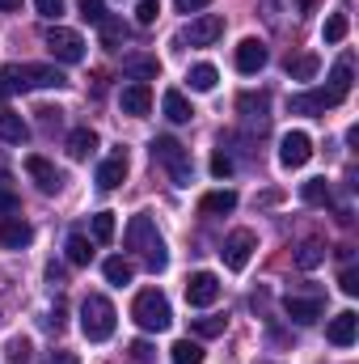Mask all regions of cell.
Wrapping results in <instances>:
<instances>
[{"instance_id": "obj_34", "label": "cell", "mask_w": 359, "mask_h": 364, "mask_svg": "<svg viewBox=\"0 0 359 364\" xmlns=\"http://www.w3.org/2000/svg\"><path fill=\"white\" fill-rule=\"evenodd\" d=\"M97 26H101V43H106V47H114V43H123V38H127V26H123V21H114V17H101Z\"/></svg>"}, {"instance_id": "obj_25", "label": "cell", "mask_w": 359, "mask_h": 364, "mask_svg": "<svg viewBox=\"0 0 359 364\" xmlns=\"http://www.w3.org/2000/svg\"><path fill=\"white\" fill-rule=\"evenodd\" d=\"M317 263H326V242H317V237H309V242H300V246H296V267H304V272H313Z\"/></svg>"}, {"instance_id": "obj_32", "label": "cell", "mask_w": 359, "mask_h": 364, "mask_svg": "<svg viewBox=\"0 0 359 364\" xmlns=\"http://www.w3.org/2000/svg\"><path fill=\"white\" fill-rule=\"evenodd\" d=\"M170 356H174V364H203V348L190 343V339H178V343L170 348Z\"/></svg>"}, {"instance_id": "obj_13", "label": "cell", "mask_w": 359, "mask_h": 364, "mask_svg": "<svg viewBox=\"0 0 359 364\" xmlns=\"http://www.w3.org/2000/svg\"><path fill=\"white\" fill-rule=\"evenodd\" d=\"M263 68H267V43H263V38H241V43H237V73L254 77V73H263Z\"/></svg>"}, {"instance_id": "obj_45", "label": "cell", "mask_w": 359, "mask_h": 364, "mask_svg": "<svg viewBox=\"0 0 359 364\" xmlns=\"http://www.w3.org/2000/svg\"><path fill=\"white\" fill-rule=\"evenodd\" d=\"M34 114H43V127L51 132V127H60V119H64V110L60 106H43V110H34Z\"/></svg>"}, {"instance_id": "obj_28", "label": "cell", "mask_w": 359, "mask_h": 364, "mask_svg": "<svg viewBox=\"0 0 359 364\" xmlns=\"http://www.w3.org/2000/svg\"><path fill=\"white\" fill-rule=\"evenodd\" d=\"M317 68H321L317 55H296V60H287V77H292V81H313Z\"/></svg>"}, {"instance_id": "obj_1", "label": "cell", "mask_w": 359, "mask_h": 364, "mask_svg": "<svg viewBox=\"0 0 359 364\" xmlns=\"http://www.w3.org/2000/svg\"><path fill=\"white\" fill-rule=\"evenodd\" d=\"M123 242H127V250H136L144 263H148V272H165L170 267V255H165V237L157 233V220L153 216H131L127 220V233H123Z\"/></svg>"}, {"instance_id": "obj_15", "label": "cell", "mask_w": 359, "mask_h": 364, "mask_svg": "<svg viewBox=\"0 0 359 364\" xmlns=\"http://www.w3.org/2000/svg\"><path fill=\"white\" fill-rule=\"evenodd\" d=\"M30 242H34L30 220H21V216H4V220H0V246H4V250H26Z\"/></svg>"}, {"instance_id": "obj_46", "label": "cell", "mask_w": 359, "mask_h": 364, "mask_svg": "<svg viewBox=\"0 0 359 364\" xmlns=\"http://www.w3.org/2000/svg\"><path fill=\"white\" fill-rule=\"evenodd\" d=\"M178 4V13H199V9H207L211 0H174Z\"/></svg>"}, {"instance_id": "obj_49", "label": "cell", "mask_w": 359, "mask_h": 364, "mask_svg": "<svg viewBox=\"0 0 359 364\" xmlns=\"http://www.w3.org/2000/svg\"><path fill=\"white\" fill-rule=\"evenodd\" d=\"M0 9H4V13H13V9H21V0H0Z\"/></svg>"}, {"instance_id": "obj_38", "label": "cell", "mask_w": 359, "mask_h": 364, "mask_svg": "<svg viewBox=\"0 0 359 364\" xmlns=\"http://www.w3.org/2000/svg\"><path fill=\"white\" fill-rule=\"evenodd\" d=\"M34 360V343L30 339H13L9 343V364H30Z\"/></svg>"}, {"instance_id": "obj_37", "label": "cell", "mask_w": 359, "mask_h": 364, "mask_svg": "<svg viewBox=\"0 0 359 364\" xmlns=\"http://www.w3.org/2000/svg\"><path fill=\"white\" fill-rule=\"evenodd\" d=\"M127 356H131L136 364H157V348H153L148 339H136V343L127 348Z\"/></svg>"}, {"instance_id": "obj_9", "label": "cell", "mask_w": 359, "mask_h": 364, "mask_svg": "<svg viewBox=\"0 0 359 364\" xmlns=\"http://www.w3.org/2000/svg\"><path fill=\"white\" fill-rule=\"evenodd\" d=\"M309 157H313V140L304 132H287L279 140V166L283 170H300V166H309Z\"/></svg>"}, {"instance_id": "obj_8", "label": "cell", "mask_w": 359, "mask_h": 364, "mask_svg": "<svg viewBox=\"0 0 359 364\" xmlns=\"http://www.w3.org/2000/svg\"><path fill=\"white\" fill-rule=\"evenodd\" d=\"M220 34H224V17H220V13H203V17H194V21L182 30L178 43H190V47H211Z\"/></svg>"}, {"instance_id": "obj_42", "label": "cell", "mask_w": 359, "mask_h": 364, "mask_svg": "<svg viewBox=\"0 0 359 364\" xmlns=\"http://www.w3.org/2000/svg\"><path fill=\"white\" fill-rule=\"evenodd\" d=\"M338 288H343L347 296H359V267H347V272L338 275Z\"/></svg>"}, {"instance_id": "obj_39", "label": "cell", "mask_w": 359, "mask_h": 364, "mask_svg": "<svg viewBox=\"0 0 359 364\" xmlns=\"http://www.w3.org/2000/svg\"><path fill=\"white\" fill-rule=\"evenodd\" d=\"M17 191H13V182H9V174H0V212H17Z\"/></svg>"}, {"instance_id": "obj_41", "label": "cell", "mask_w": 359, "mask_h": 364, "mask_svg": "<svg viewBox=\"0 0 359 364\" xmlns=\"http://www.w3.org/2000/svg\"><path fill=\"white\" fill-rule=\"evenodd\" d=\"M211 174H216V178H228V174H233V157H228L224 149H216V157H211Z\"/></svg>"}, {"instance_id": "obj_10", "label": "cell", "mask_w": 359, "mask_h": 364, "mask_svg": "<svg viewBox=\"0 0 359 364\" xmlns=\"http://www.w3.org/2000/svg\"><path fill=\"white\" fill-rule=\"evenodd\" d=\"M186 301H190L194 309L216 305V301H220V275L216 272H194L190 275V284H186Z\"/></svg>"}, {"instance_id": "obj_7", "label": "cell", "mask_w": 359, "mask_h": 364, "mask_svg": "<svg viewBox=\"0 0 359 364\" xmlns=\"http://www.w3.org/2000/svg\"><path fill=\"white\" fill-rule=\"evenodd\" d=\"M258 250V237H254V229H233L228 237H224V267L228 272H245V263H250V255Z\"/></svg>"}, {"instance_id": "obj_3", "label": "cell", "mask_w": 359, "mask_h": 364, "mask_svg": "<svg viewBox=\"0 0 359 364\" xmlns=\"http://www.w3.org/2000/svg\"><path fill=\"white\" fill-rule=\"evenodd\" d=\"M81 331H85L89 343H106V339L114 335V305H110L106 296L89 292V296L81 301Z\"/></svg>"}, {"instance_id": "obj_31", "label": "cell", "mask_w": 359, "mask_h": 364, "mask_svg": "<svg viewBox=\"0 0 359 364\" xmlns=\"http://www.w3.org/2000/svg\"><path fill=\"white\" fill-rule=\"evenodd\" d=\"M101 272H106V279H110V284H118V288H123V284H131L136 267H131L127 259H118V255H114V259H106V263H101Z\"/></svg>"}, {"instance_id": "obj_35", "label": "cell", "mask_w": 359, "mask_h": 364, "mask_svg": "<svg viewBox=\"0 0 359 364\" xmlns=\"http://www.w3.org/2000/svg\"><path fill=\"white\" fill-rule=\"evenodd\" d=\"M224 326H228V318H194V335H203V339H216V335H224Z\"/></svg>"}, {"instance_id": "obj_48", "label": "cell", "mask_w": 359, "mask_h": 364, "mask_svg": "<svg viewBox=\"0 0 359 364\" xmlns=\"http://www.w3.org/2000/svg\"><path fill=\"white\" fill-rule=\"evenodd\" d=\"M55 364H81V360H77L72 352H60V356H55Z\"/></svg>"}, {"instance_id": "obj_6", "label": "cell", "mask_w": 359, "mask_h": 364, "mask_svg": "<svg viewBox=\"0 0 359 364\" xmlns=\"http://www.w3.org/2000/svg\"><path fill=\"white\" fill-rule=\"evenodd\" d=\"M43 43H47V51H51L55 60H64V64H81V60H85V38H81L77 30H64V26H51Z\"/></svg>"}, {"instance_id": "obj_23", "label": "cell", "mask_w": 359, "mask_h": 364, "mask_svg": "<svg viewBox=\"0 0 359 364\" xmlns=\"http://www.w3.org/2000/svg\"><path fill=\"white\" fill-rule=\"evenodd\" d=\"M161 110H165L170 123H190V119H194V106H190L178 90H170L165 97H161Z\"/></svg>"}, {"instance_id": "obj_36", "label": "cell", "mask_w": 359, "mask_h": 364, "mask_svg": "<svg viewBox=\"0 0 359 364\" xmlns=\"http://www.w3.org/2000/svg\"><path fill=\"white\" fill-rule=\"evenodd\" d=\"M114 237V212H97L93 216V242H110Z\"/></svg>"}, {"instance_id": "obj_24", "label": "cell", "mask_w": 359, "mask_h": 364, "mask_svg": "<svg viewBox=\"0 0 359 364\" xmlns=\"http://www.w3.org/2000/svg\"><path fill=\"white\" fill-rule=\"evenodd\" d=\"M93 149H97V132H89V127H77V132L68 136V157H72V161L93 157Z\"/></svg>"}, {"instance_id": "obj_27", "label": "cell", "mask_w": 359, "mask_h": 364, "mask_svg": "<svg viewBox=\"0 0 359 364\" xmlns=\"http://www.w3.org/2000/svg\"><path fill=\"white\" fill-rule=\"evenodd\" d=\"M186 81H190V90H199V93H211V90H216V81H220V73H216L211 64H194V68L186 73Z\"/></svg>"}, {"instance_id": "obj_4", "label": "cell", "mask_w": 359, "mask_h": 364, "mask_svg": "<svg viewBox=\"0 0 359 364\" xmlns=\"http://www.w3.org/2000/svg\"><path fill=\"white\" fill-rule=\"evenodd\" d=\"M4 73H9L13 90H60V85H68V77L51 64H13Z\"/></svg>"}, {"instance_id": "obj_5", "label": "cell", "mask_w": 359, "mask_h": 364, "mask_svg": "<svg viewBox=\"0 0 359 364\" xmlns=\"http://www.w3.org/2000/svg\"><path fill=\"white\" fill-rule=\"evenodd\" d=\"M153 161H161L178 186H190V153L182 149L174 136H157L153 140Z\"/></svg>"}, {"instance_id": "obj_21", "label": "cell", "mask_w": 359, "mask_h": 364, "mask_svg": "<svg viewBox=\"0 0 359 364\" xmlns=\"http://www.w3.org/2000/svg\"><path fill=\"white\" fill-rule=\"evenodd\" d=\"M233 208H237V191H207L199 199V212L203 216H228Z\"/></svg>"}, {"instance_id": "obj_2", "label": "cell", "mask_w": 359, "mask_h": 364, "mask_svg": "<svg viewBox=\"0 0 359 364\" xmlns=\"http://www.w3.org/2000/svg\"><path fill=\"white\" fill-rule=\"evenodd\" d=\"M131 318H136V326H144V331H165V326L174 322V309H170V301H165L161 288H144V292H136V301H131Z\"/></svg>"}, {"instance_id": "obj_43", "label": "cell", "mask_w": 359, "mask_h": 364, "mask_svg": "<svg viewBox=\"0 0 359 364\" xmlns=\"http://www.w3.org/2000/svg\"><path fill=\"white\" fill-rule=\"evenodd\" d=\"M77 4H81V17H85V21H93V26H97V21L106 17V9H101V0H77Z\"/></svg>"}, {"instance_id": "obj_16", "label": "cell", "mask_w": 359, "mask_h": 364, "mask_svg": "<svg viewBox=\"0 0 359 364\" xmlns=\"http://www.w3.org/2000/svg\"><path fill=\"white\" fill-rule=\"evenodd\" d=\"M118 106H123V114H131V119H144L148 110H153V90H148V81H131L123 97H118Z\"/></svg>"}, {"instance_id": "obj_33", "label": "cell", "mask_w": 359, "mask_h": 364, "mask_svg": "<svg viewBox=\"0 0 359 364\" xmlns=\"http://www.w3.org/2000/svg\"><path fill=\"white\" fill-rule=\"evenodd\" d=\"M347 30H351V21H347V13H330V21H326V30H321V38H326V43H343V38H347Z\"/></svg>"}, {"instance_id": "obj_26", "label": "cell", "mask_w": 359, "mask_h": 364, "mask_svg": "<svg viewBox=\"0 0 359 364\" xmlns=\"http://www.w3.org/2000/svg\"><path fill=\"white\" fill-rule=\"evenodd\" d=\"M351 77H355V64H351V55H343V60L334 64V73H330V90L338 93L343 102H347V93H351Z\"/></svg>"}, {"instance_id": "obj_12", "label": "cell", "mask_w": 359, "mask_h": 364, "mask_svg": "<svg viewBox=\"0 0 359 364\" xmlns=\"http://www.w3.org/2000/svg\"><path fill=\"white\" fill-rule=\"evenodd\" d=\"M26 174L38 182V191H43V195H60V186H64V174H60L47 157H38V153H34V157H26Z\"/></svg>"}, {"instance_id": "obj_14", "label": "cell", "mask_w": 359, "mask_h": 364, "mask_svg": "<svg viewBox=\"0 0 359 364\" xmlns=\"http://www.w3.org/2000/svg\"><path fill=\"white\" fill-rule=\"evenodd\" d=\"M283 309H287V318H292L296 326H313V322L326 314L321 296H287V301H283Z\"/></svg>"}, {"instance_id": "obj_47", "label": "cell", "mask_w": 359, "mask_h": 364, "mask_svg": "<svg viewBox=\"0 0 359 364\" xmlns=\"http://www.w3.org/2000/svg\"><path fill=\"white\" fill-rule=\"evenodd\" d=\"M9 93H17V90H13V81H9V73H0V102H4Z\"/></svg>"}, {"instance_id": "obj_19", "label": "cell", "mask_w": 359, "mask_h": 364, "mask_svg": "<svg viewBox=\"0 0 359 364\" xmlns=\"http://www.w3.org/2000/svg\"><path fill=\"white\" fill-rule=\"evenodd\" d=\"M237 110L250 119V123H258V127H267V110H270V93H241L237 97Z\"/></svg>"}, {"instance_id": "obj_30", "label": "cell", "mask_w": 359, "mask_h": 364, "mask_svg": "<svg viewBox=\"0 0 359 364\" xmlns=\"http://www.w3.org/2000/svg\"><path fill=\"white\" fill-rule=\"evenodd\" d=\"M89 259H93V242L85 233H72V237H68V263H72V267H85Z\"/></svg>"}, {"instance_id": "obj_29", "label": "cell", "mask_w": 359, "mask_h": 364, "mask_svg": "<svg viewBox=\"0 0 359 364\" xmlns=\"http://www.w3.org/2000/svg\"><path fill=\"white\" fill-rule=\"evenodd\" d=\"M300 199L313 203V208H326V203H330V182L326 178H309L304 186H300Z\"/></svg>"}, {"instance_id": "obj_11", "label": "cell", "mask_w": 359, "mask_h": 364, "mask_svg": "<svg viewBox=\"0 0 359 364\" xmlns=\"http://www.w3.org/2000/svg\"><path fill=\"white\" fill-rule=\"evenodd\" d=\"M343 97L334 90H309V93H296L292 102H287V110L292 114H326L330 106H338Z\"/></svg>"}, {"instance_id": "obj_40", "label": "cell", "mask_w": 359, "mask_h": 364, "mask_svg": "<svg viewBox=\"0 0 359 364\" xmlns=\"http://www.w3.org/2000/svg\"><path fill=\"white\" fill-rule=\"evenodd\" d=\"M64 4H68V0H34L38 17H47V21H60V17H64Z\"/></svg>"}, {"instance_id": "obj_22", "label": "cell", "mask_w": 359, "mask_h": 364, "mask_svg": "<svg viewBox=\"0 0 359 364\" xmlns=\"http://www.w3.org/2000/svg\"><path fill=\"white\" fill-rule=\"evenodd\" d=\"M26 136H30L26 119H21L17 110H0V140H4V144H26Z\"/></svg>"}, {"instance_id": "obj_20", "label": "cell", "mask_w": 359, "mask_h": 364, "mask_svg": "<svg viewBox=\"0 0 359 364\" xmlns=\"http://www.w3.org/2000/svg\"><path fill=\"white\" fill-rule=\"evenodd\" d=\"M123 73L127 77H136V81H157L161 77V64H157V55H123Z\"/></svg>"}, {"instance_id": "obj_18", "label": "cell", "mask_w": 359, "mask_h": 364, "mask_svg": "<svg viewBox=\"0 0 359 364\" xmlns=\"http://www.w3.org/2000/svg\"><path fill=\"white\" fill-rule=\"evenodd\" d=\"M123 178H127V153L118 149V153H110V157L97 166V186H101V191H114Z\"/></svg>"}, {"instance_id": "obj_44", "label": "cell", "mask_w": 359, "mask_h": 364, "mask_svg": "<svg viewBox=\"0 0 359 364\" xmlns=\"http://www.w3.org/2000/svg\"><path fill=\"white\" fill-rule=\"evenodd\" d=\"M157 13H161V9H157V0H144V4L136 9V21H140V26H153V21H157Z\"/></svg>"}, {"instance_id": "obj_17", "label": "cell", "mask_w": 359, "mask_h": 364, "mask_svg": "<svg viewBox=\"0 0 359 364\" xmlns=\"http://www.w3.org/2000/svg\"><path fill=\"white\" fill-rule=\"evenodd\" d=\"M355 331H359V318L351 309H343L338 318H330V326H326V339L334 343V348H351L355 343Z\"/></svg>"}]
</instances>
